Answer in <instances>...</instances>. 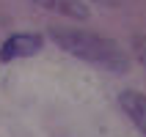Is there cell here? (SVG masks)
I'll use <instances>...</instances> for the list:
<instances>
[{"instance_id":"1","label":"cell","mask_w":146,"mask_h":137,"mask_svg":"<svg viewBox=\"0 0 146 137\" xmlns=\"http://www.w3.org/2000/svg\"><path fill=\"white\" fill-rule=\"evenodd\" d=\"M47 33L64 52L74 55L77 60H86L108 71H127V52L113 39L97 36L91 30H80V28H58V25H52Z\"/></svg>"},{"instance_id":"2","label":"cell","mask_w":146,"mask_h":137,"mask_svg":"<svg viewBox=\"0 0 146 137\" xmlns=\"http://www.w3.org/2000/svg\"><path fill=\"white\" fill-rule=\"evenodd\" d=\"M41 49V36L39 33H17L8 36L0 47V60H19V58H31Z\"/></svg>"},{"instance_id":"3","label":"cell","mask_w":146,"mask_h":137,"mask_svg":"<svg viewBox=\"0 0 146 137\" xmlns=\"http://www.w3.org/2000/svg\"><path fill=\"white\" fill-rule=\"evenodd\" d=\"M119 104L127 115H130V121L138 126V132L146 137V96L138 93V90H124L121 96H119Z\"/></svg>"},{"instance_id":"4","label":"cell","mask_w":146,"mask_h":137,"mask_svg":"<svg viewBox=\"0 0 146 137\" xmlns=\"http://www.w3.org/2000/svg\"><path fill=\"white\" fill-rule=\"evenodd\" d=\"M33 3L52 14L69 16V19H88V6L83 0H33Z\"/></svg>"},{"instance_id":"5","label":"cell","mask_w":146,"mask_h":137,"mask_svg":"<svg viewBox=\"0 0 146 137\" xmlns=\"http://www.w3.org/2000/svg\"><path fill=\"white\" fill-rule=\"evenodd\" d=\"M132 52H135V58L146 66V36L143 33H138V36L132 39Z\"/></svg>"}]
</instances>
